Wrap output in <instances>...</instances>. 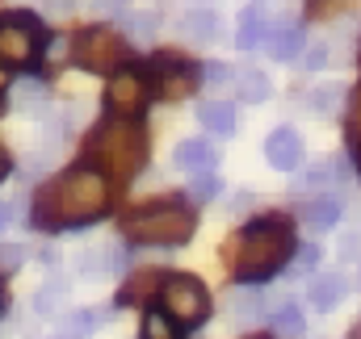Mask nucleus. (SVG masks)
Returning a JSON list of instances; mask_svg holds the SVG:
<instances>
[{"mask_svg":"<svg viewBox=\"0 0 361 339\" xmlns=\"http://www.w3.org/2000/svg\"><path fill=\"white\" fill-rule=\"evenodd\" d=\"M105 205H109V180L97 168H72L42 184V193L34 197V222L47 231L89 226L105 214Z\"/></svg>","mask_w":361,"mask_h":339,"instance_id":"f257e3e1","label":"nucleus"},{"mask_svg":"<svg viewBox=\"0 0 361 339\" xmlns=\"http://www.w3.org/2000/svg\"><path fill=\"white\" fill-rule=\"evenodd\" d=\"M290 252H294L290 222L286 218H261L248 231H240L235 252L227 248V260H231V272H235L240 285H261V281H269L273 272L286 268Z\"/></svg>","mask_w":361,"mask_h":339,"instance_id":"f03ea898","label":"nucleus"},{"mask_svg":"<svg viewBox=\"0 0 361 339\" xmlns=\"http://www.w3.org/2000/svg\"><path fill=\"white\" fill-rule=\"evenodd\" d=\"M89 160L97 164L101 176L130 180V172L143 168L147 160V134L130 117H109L89 134Z\"/></svg>","mask_w":361,"mask_h":339,"instance_id":"7ed1b4c3","label":"nucleus"},{"mask_svg":"<svg viewBox=\"0 0 361 339\" xmlns=\"http://www.w3.org/2000/svg\"><path fill=\"white\" fill-rule=\"evenodd\" d=\"M193 226H197V218L185 201H152L122 218V235L143 248H180V243H189Z\"/></svg>","mask_w":361,"mask_h":339,"instance_id":"20e7f679","label":"nucleus"},{"mask_svg":"<svg viewBox=\"0 0 361 339\" xmlns=\"http://www.w3.org/2000/svg\"><path fill=\"white\" fill-rule=\"evenodd\" d=\"M160 310H164L177 327H197V323H206V314H210V293H206L202 281H193V276H185V272H173V276H164Z\"/></svg>","mask_w":361,"mask_h":339,"instance_id":"39448f33","label":"nucleus"},{"mask_svg":"<svg viewBox=\"0 0 361 339\" xmlns=\"http://www.w3.org/2000/svg\"><path fill=\"white\" fill-rule=\"evenodd\" d=\"M72 59H76L85 72H118V68L130 59V46H126L114 30H85V34L72 42Z\"/></svg>","mask_w":361,"mask_h":339,"instance_id":"423d86ee","label":"nucleus"},{"mask_svg":"<svg viewBox=\"0 0 361 339\" xmlns=\"http://www.w3.org/2000/svg\"><path fill=\"white\" fill-rule=\"evenodd\" d=\"M38 46H42V30L34 17L17 13V17H0V63L8 68H25L38 59Z\"/></svg>","mask_w":361,"mask_h":339,"instance_id":"0eeeda50","label":"nucleus"},{"mask_svg":"<svg viewBox=\"0 0 361 339\" xmlns=\"http://www.w3.org/2000/svg\"><path fill=\"white\" fill-rule=\"evenodd\" d=\"M105 105L118 113V117H135L143 105H147V76L130 72V68H118L105 84Z\"/></svg>","mask_w":361,"mask_h":339,"instance_id":"6e6552de","label":"nucleus"},{"mask_svg":"<svg viewBox=\"0 0 361 339\" xmlns=\"http://www.w3.org/2000/svg\"><path fill=\"white\" fill-rule=\"evenodd\" d=\"M265 160L277 172H294L298 160H302V134L290 130V126H277L269 139H265Z\"/></svg>","mask_w":361,"mask_h":339,"instance_id":"1a4fd4ad","label":"nucleus"},{"mask_svg":"<svg viewBox=\"0 0 361 339\" xmlns=\"http://www.w3.org/2000/svg\"><path fill=\"white\" fill-rule=\"evenodd\" d=\"M152 72L160 76V92H169V96L189 92L193 80H197V68L185 63V59H177V55H156V59H152Z\"/></svg>","mask_w":361,"mask_h":339,"instance_id":"9d476101","label":"nucleus"},{"mask_svg":"<svg viewBox=\"0 0 361 339\" xmlns=\"http://www.w3.org/2000/svg\"><path fill=\"white\" fill-rule=\"evenodd\" d=\"M160 289H164V272H139L118 289V306H143V302L160 298Z\"/></svg>","mask_w":361,"mask_h":339,"instance_id":"9b49d317","label":"nucleus"},{"mask_svg":"<svg viewBox=\"0 0 361 339\" xmlns=\"http://www.w3.org/2000/svg\"><path fill=\"white\" fill-rule=\"evenodd\" d=\"M307 42H302V30L294 25V21H286V25H269V34H265V51H269L273 59H298V51H302Z\"/></svg>","mask_w":361,"mask_h":339,"instance_id":"f8f14e48","label":"nucleus"},{"mask_svg":"<svg viewBox=\"0 0 361 339\" xmlns=\"http://www.w3.org/2000/svg\"><path fill=\"white\" fill-rule=\"evenodd\" d=\"M265 34H269V13H265V4L244 8L240 30H235V46H240V51H252V46H261V42H265Z\"/></svg>","mask_w":361,"mask_h":339,"instance_id":"ddd939ff","label":"nucleus"},{"mask_svg":"<svg viewBox=\"0 0 361 339\" xmlns=\"http://www.w3.org/2000/svg\"><path fill=\"white\" fill-rule=\"evenodd\" d=\"M177 164L185 172H210L219 164V147L206 143V139H185L177 147Z\"/></svg>","mask_w":361,"mask_h":339,"instance_id":"4468645a","label":"nucleus"},{"mask_svg":"<svg viewBox=\"0 0 361 339\" xmlns=\"http://www.w3.org/2000/svg\"><path fill=\"white\" fill-rule=\"evenodd\" d=\"M180 34H185V42H214L219 38V17L210 8H189L180 17Z\"/></svg>","mask_w":361,"mask_h":339,"instance_id":"2eb2a0df","label":"nucleus"},{"mask_svg":"<svg viewBox=\"0 0 361 339\" xmlns=\"http://www.w3.org/2000/svg\"><path fill=\"white\" fill-rule=\"evenodd\" d=\"M345 293H349V281H345L341 272L315 276V285H311V306H315V310H332V306L345 302Z\"/></svg>","mask_w":361,"mask_h":339,"instance_id":"dca6fc26","label":"nucleus"},{"mask_svg":"<svg viewBox=\"0 0 361 339\" xmlns=\"http://www.w3.org/2000/svg\"><path fill=\"white\" fill-rule=\"evenodd\" d=\"M341 214H345L341 197H315V201L302 210V222H307L311 231H332V226L341 222Z\"/></svg>","mask_w":361,"mask_h":339,"instance_id":"f3484780","label":"nucleus"},{"mask_svg":"<svg viewBox=\"0 0 361 339\" xmlns=\"http://www.w3.org/2000/svg\"><path fill=\"white\" fill-rule=\"evenodd\" d=\"M80 268H85L89 276H105V272H122V268H126V248L109 243V248H101V252H89L85 260H80Z\"/></svg>","mask_w":361,"mask_h":339,"instance_id":"a211bd4d","label":"nucleus"},{"mask_svg":"<svg viewBox=\"0 0 361 339\" xmlns=\"http://www.w3.org/2000/svg\"><path fill=\"white\" fill-rule=\"evenodd\" d=\"M269 92H273V84L265 72H240L235 76V96L244 105H261V101H269Z\"/></svg>","mask_w":361,"mask_h":339,"instance_id":"6ab92c4d","label":"nucleus"},{"mask_svg":"<svg viewBox=\"0 0 361 339\" xmlns=\"http://www.w3.org/2000/svg\"><path fill=\"white\" fill-rule=\"evenodd\" d=\"M197 117H202V126L214 130V134H231V130H235V113H231V105H223V101H206V105L197 109Z\"/></svg>","mask_w":361,"mask_h":339,"instance_id":"aec40b11","label":"nucleus"},{"mask_svg":"<svg viewBox=\"0 0 361 339\" xmlns=\"http://www.w3.org/2000/svg\"><path fill=\"white\" fill-rule=\"evenodd\" d=\"M273 335L277 339H302L307 335V323H302L298 306H277L273 310Z\"/></svg>","mask_w":361,"mask_h":339,"instance_id":"412c9836","label":"nucleus"},{"mask_svg":"<svg viewBox=\"0 0 361 339\" xmlns=\"http://www.w3.org/2000/svg\"><path fill=\"white\" fill-rule=\"evenodd\" d=\"M68 302V281H47L38 293H34V310L38 314H59Z\"/></svg>","mask_w":361,"mask_h":339,"instance_id":"4be33fe9","label":"nucleus"},{"mask_svg":"<svg viewBox=\"0 0 361 339\" xmlns=\"http://www.w3.org/2000/svg\"><path fill=\"white\" fill-rule=\"evenodd\" d=\"M139 339H177V323L164 310H147V319L139 327Z\"/></svg>","mask_w":361,"mask_h":339,"instance_id":"5701e85b","label":"nucleus"},{"mask_svg":"<svg viewBox=\"0 0 361 339\" xmlns=\"http://www.w3.org/2000/svg\"><path fill=\"white\" fill-rule=\"evenodd\" d=\"M42 101H47V84H38V80H21V84L13 88V105L17 109H34Z\"/></svg>","mask_w":361,"mask_h":339,"instance_id":"b1692460","label":"nucleus"},{"mask_svg":"<svg viewBox=\"0 0 361 339\" xmlns=\"http://www.w3.org/2000/svg\"><path fill=\"white\" fill-rule=\"evenodd\" d=\"M265 306H269V293H240V298H235V314H240L244 323L261 319V314H265Z\"/></svg>","mask_w":361,"mask_h":339,"instance_id":"393cba45","label":"nucleus"},{"mask_svg":"<svg viewBox=\"0 0 361 339\" xmlns=\"http://www.w3.org/2000/svg\"><path fill=\"white\" fill-rule=\"evenodd\" d=\"M341 96H345V88H341V84H319L311 96H307V105H311V113H328Z\"/></svg>","mask_w":361,"mask_h":339,"instance_id":"a878e982","label":"nucleus"},{"mask_svg":"<svg viewBox=\"0 0 361 339\" xmlns=\"http://www.w3.org/2000/svg\"><path fill=\"white\" fill-rule=\"evenodd\" d=\"M189 197H193V201H210V197H219V176H210V172H193V180H189Z\"/></svg>","mask_w":361,"mask_h":339,"instance_id":"bb28decb","label":"nucleus"},{"mask_svg":"<svg viewBox=\"0 0 361 339\" xmlns=\"http://www.w3.org/2000/svg\"><path fill=\"white\" fill-rule=\"evenodd\" d=\"M332 172H336V164H332V160H315V164H311V172H307L302 180H294V188H315V184H324Z\"/></svg>","mask_w":361,"mask_h":339,"instance_id":"cd10ccee","label":"nucleus"},{"mask_svg":"<svg viewBox=\"0 0 361 339\" xmlns=\"http://www.w3.org/2000/svg\"><path fill=\"white\" fill-rule=\"evenodd\" d=\"M315 260H319V252H315V243H307V248H302V255L294 260V276L311 272V268H315Z\"/></svg>","mask_w":361,"mask_h":339,"instance_id":"c85d7f7f","label":"nucleus"},{"mask_svg":"<svg viewBox=\"0 0 361 339\" xmlns=\"http://www.w3.org/2000/svg\"><path fill=\"white\" fill-rule=\"evenodd\" d=\"M227 76H231V72H227L223 63H206V68H202V80H206V84H227Z\"/></svg>","mask_w":361,"mask_h":339,"instance_id":"c756f323","label":"nucleus"},{"mask_svg":"<svg viewBox=\"0 0 361 339\" xmlns=\"http://www.w3.org/2000/svg\"><path fill=\"white\" fill-rule=\"evenodd\" d=\"M341 255H345V260H357V255H361V231H349V235H345Z\"/></svg>","mask_w":361,"mask_h":339,"instance_id":"7c9ffc66","label":"nucleus"},{"mask_svg":"<svg viewBox=\"0 0 361 339\" xmlns=\"http://www.w3.org/2000/svg\"><path fill=\"white\" fill-rule=\"evenodd\" d=\"M349 143L361 147V96H357V105H353V113H349Z\"/></svg>","mask_w":361,"mask_h":339,"instance_id":"2f4dec72","label":"nucleus"},{"mask_svg":"<svg viewBox=\"0 0 361 339\" xmlns=\"http://www.w3.org/2000/svg\"><path fill=\"white\" fill-rule=\"evenodd\" d=\"M17 264H21V248H17V243H13V248L0 243V268H17Z\"/></svg>","mask_w":361,"mask_h":339,"instance_id":"473e14b6","label":"nucleus"},{"mask_svg":"<svg viewBox=\"0 0 361 339\" xmlns=\"http://www.w3.org/2000/svg\"><path fill=\"white\" fill-rule=\"evenodd\" d=\"M122 4H126V0H92V8H97V13H118Z\"/></svg>","mask_w":361,"mask_h":339,"instance_id":"72a5a7b5","label":"nucleus"},{"mask_svg":"<svg viewBox=\"0 0 361 339\" xmlns=\"http://www.w3.org/2000/svg\"><path fill=\"white\" fill-rule=\"evenodd\" d=\"M72 4H76V0H47L51 13H72Z\"/></svg>","mask_w":361,"mask_h":339,"instance_id":"f704fd0d","label":"nucleus"},{"mask_svg":"<svg viewBox=\"0 0 361 339\" xmlns=\"http://www.w3.org/2000/svg\"><path fill=\"white\" fill-rule=\"evenodd\" d=\"M8 218H13V205H0V231L8 226Z\"/></svg>","mask_w":361,"mask_h":339,"instance_id":"c9c22d12","label":"nucleus"},{"mask_svg":"<svg viewBox=\"0 0 361 339\" xmlns=\"http://www.w3.org/2000/svg\"><path fill=\"white\" fill-rule=\"evenodd\" d=\"M8 176V155H4V147H0V180Z\"/></svg>","mask_w":361,"mask_h":339,"instance_id":"e433bc0d","label":"nucleus"},{"mask_svg":"<svg viewBox=\"0 0 361 339\" xmlns=\"http://www.w3.org/2000/svg\"><path fill=\"white\" fill-rule=\"evenodd\" d=\"M353 151H357V168H361V147H353Z\"/></svg>","mask_w":361,"mask_h":339,"instance_id":"4c0bfd02","label":"nucleus"},{"mask_svg":"<svg viewBox=\"0 0 361 339\" xmlns=\"http://www.w3.org/2000/svg\"><path fill=\"white\" fill-rule=\"evenodd\" d=\"M55 339H80V335H55Z\"/></svg>","mask_w":361,"mask_h":339,"instance_id":"58836bf2","label":"nucleus"},{"mask_svg":"<svg viewBox=\"0 0 361 339\" xmlns=\"http://www.w3.org/2000/svg\"><path fill=\"white\" fill-rule=\"evenodd\" d=\"M252 339H261V335H252Z\"/></svg>","mask_w":361,"mask_h":339,"instance_id":"ea45409f","label":"nucleus"}]
</instances>
